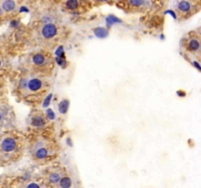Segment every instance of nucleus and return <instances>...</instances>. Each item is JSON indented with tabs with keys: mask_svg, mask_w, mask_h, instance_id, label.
<instances>
[{
	"mask_svg": "<svg viewBox=\"0 0 201 188\" xmlns=\"http://www.w3.org/2000/svg\"><path fill=\"white\" fill-rule=\"evenodd\" d=\"M98 1H106V0H98Z\"/></svg>",
	"mask_w": 201,
	"mask_h": 188,
	"instance_id": "412c9836",
	"label": "nucleus"
},
{
	"mask_svg": "<svg viewBox=\"0 0 201 188\" xmlns=\"http://www.w3.org/2000/svg\"><path fill=\"white\" fill-rule=\"evenodd\" d=\"M1 15H2V9L0 8V16H1Z\"/></svg>",
	"mask_w": 201,
	"mask_h": 188,
	"instance_id": "aec40b11",
	"label": "nucleus"
},
{
	"mask_svg": "<svg viewBox=\"0 0 201 188\" xmlns=\"http://www.w3.org/2000/svg\"><path fill=\"white\" fill-rule=\"evenodd\" d=\"M50 99H51V95H49L48 97H47V99H46V103H44V104H43V107L47 106V105L49 104V101H50Z\"/></svg>",
	"mask_w": 201,
	"mask_h": 188,
	"instance_id": "a211bd4d",
	"label": "nucleus"
},
{
	"mask_svg": "<svg viewBox=\"0 0 201 188\" xmlns=\"http://www.w3.org/2000/svg\"><path fill=\"white\" fill-rule=\"evenodd\" d=\"M61 179V175L59 173H50L48 175V181L51 183V184L54 185H58L59 181Z\"/></svg>",
	"mask_w": 201,
	"mask_h": 188,
	"instance_id": "1a4fd4ad",
	"label": "nucleus"
},
{
	"mask_svg": "<svg viewBox=\"0 0 201 188\" xmlns=\"http://www.w3.org/2000/svg\"><path fill=\"white\" fill-rule=\"evenodd\" d=\"M27 187H39V184H37V183H29L27 185Z\"/></svg>",
	"mask_w": 201,
	"mask_h": 188,
	"instance_id": "f3484780",
	"label": "nucleus"
},
{
	"mask_svg": "<svg viewBox=\"0 0 201 188\" xmlns=\"http://www.w3.org/2000/svg\"><path fill=\"white\" fill-rule=\"evenodd\" d=\"M130 3H131L132 6L139 7V6H142L143 4L145 3V0H130Z\"/></svg>",
	"mask_w": 201,
	"mask_h": 188,
	"instance_id": "2eb2a0df",
	"label": "nucleus"
},
{
	"mask_svg": "<svg viewBox=\"0 0 201 188\" xmlns=\"http://www.w3.org/2000/svg\"><path fill=\"white\" fill-rule=\"evenodd\" d=\"M31 125H33V127H43V125H46V120H45V118L42 116V115H35V116L31 117Z\"/></svg>",
	"mask_w": 201,
	"mask_h": 188,
	"instance_id": "423d86ee",
	"label": "nucleus"
},
{
	"mask_svg": "<svg viewBox=\"0 0 201 188\" xmlns=\"http://www.w3.org/2000/svg\"><path fill=\"white\" fill-rule=\"evenodd\" d=\"M33 154L38 160H42L47 158L51 154L49 148L45 145L44 141H37L33 147Z\"/></svg>",
	"mask_w": 201,
	"mask_h": 188,
	"instance_id": "7ed1b4c3",
	"label": "nucleus"
},
{
	"mask_svg": "<svg viewBox=\"0 0 201 188\" xmlns=\"http://www.w3.org/2000/svg\"><path fill=\"white\" fill-rule=\"evenodd\" d=\"M19 85L24 95H29L37 92L44 87V81L41 77L35 75H28L20 79Z\"/></svg>",
	"mask_w": 201,
	"mask_h": 188,
	"instance_id": "f257e3e1",
	"label": "nucleus"
},
{
	"mask_svg": "<svg viewBox=\"0 0 201 188\" xmlns=\"http://www.w3.org/2000/svg\"><path fill=\"white\" fill-rule=\"evenodd\" d=\"M0 66H1V61H0Z\"/></svg>",
	"mask_w": 201,
	"mask_h": 188,
	"instance_id": "4be33fe9",
	"label": "nucleus"
},
{
	"mask_svg": "<svg viewBox=\"0 0 201 188\" xmlns=\"http://www.w3.org/2000/svg\"><path fill=\"white\" fill-rule=\"evenodd\" d=\"M69 100L67 99H64L60 102V104H59V112H60V114H66L68 111V109H69Z\"/></svg>",
	"mask_w": 201,
	"mask_h": 188,
	"instance_id": "9b49d317",
	"label": "nucleus"
},
{
	"mask_svg": "<svg viewBox=\"0 0 201 188\" xmlns=\"http://www.w3.org/2000/svg\"><path fill=\"white\" fill-rule=\"evenodd\" d=\"M16 146H17V142L14 138H11V137L5 138L1 143V149L6 153L13 152L16 149Z\"/></svg>",
	"mask_w": 201,
	"mask_h": 188,
	"instance_id": "39448f33",
	"label": "nucleus"
},
{
	"mask_svg": "<svg viewBox=\"0 0 201 188\" xmlns=\"http://www.w3.org/2000/svg\"><path fill=\"white\" fill-rule=\"evenodd\" d=\"M199 47H200V44L196 39H192L189 41V43H188L189 50H191V51H196V50L199 49Z\"/></svg>",
	"mask_w": 201,
	"mask_h": 188,
	"instance_id": "f8f14e48",
	"label": "nucleus"
},
{
	"mask_svg": "<svg viewBox=\"0 0 201 188\" xmlns=\"http://www.w3.org/2000/svg\"><path fill=\"white\" fill-rule=\"evenodd\" d=\"M73 182H72V179L70 177H61L60 181L58 183V186L59 187H62V188H69L72 186Z\"/></svg>",
	"mask_w": 201,
	"mask_h": 188,
	"instance_id": "9d476101",
	"label": "nucleus"
},
{
	"mask_svg": "<svg viewBox=\"0 0 201 188\" xmlns=\"http://www.w3.org/2000/svg\"><path fill=\"white\" fill-rule=\"evenodd\" d=\"M41 35L43 38L45 39H50V38H53L54 36H56L57 34V27L54 24L48 23V24L44 25L41 29Z\"/></svg>",
	"mask_w": 201,
	"mask_h": 188,
	"instance_id": "20e7f679",
	"label": "nucleus"
},
{
	"mask_svg": "<svg viewBox=\"0 0 201 188\" xmlns=\"http://www.w3.org/2000/svg\"><path fill=\"white\" fill-rule=\"evenodd\" d=\"M16 8V3L14 0H6L4 1L3 5H2V9L6 12H12L13 10H15Z\"/></svg>",
	"mask_w": 201,
	"mask_h": 188,
	"instance_id": "6e6552de",
	"label": "nucleus"
},
{
	"mask_svg": "<svg viewBox=\"0 0 201 188\" xmlns=\"http://www.w3.org/2000/svg\"><path fill=\"white\" fill-rule=\"evenodd\" d=\"M15 116L12 108L8 105H0V125L3 127H11L14 125Z\"/></svg>",
	"mask_w": 201,
	"mask_h": 188,
	"instance_id": "f03ea898",
	"label": "nucleus"
},
{
	"mask_svg": "<svg viewBox=\"0 0 201 188\" xmlns=\"http://www.w3.org/2000/svg\"><path fill=\"white\" fill-rule=\"evenodd\" d=\"M66 5H67L68 8L71 9V10H75V9L77 8L79 3H77V0H68Z\"/></svg>",
	"mask_w": 201,
	"mask_h": 188,
	"instance_id": "4468645a",
	"label": "nucleus"
},
{
	"mask_svg": "<svg viewBox=\"0 0 201 188\" xmlns=\"http://www.w3.org/2000/svg\"><path fill=\"white\" fill-rule=\"evenodd\" d=\"M22 11H25V12H28V9H26V7H22L21 12H22Z\"/></svg>",
	"mask_w": 201,
	"mask_h": 188,
	"instance_id": "6ab92c4d",
	"label": "nucleus"
},
{
	"mask_svg": "<svg viewBox=\"0 0 201 188\" xmlns=\"http://www.w3.org/2000/svg\"><path fill=\"white\" fill-rule=\"evenodd\" d=\"M47 118H49V119H54L55 118V115H54V113L50 109L47 110Z\"/></svg>",
	"mask_w": 201,
	"mask_h": 188,
	"instance_id": "dca6fc26",
	"label": "nucleus"
},
{
	"mask_svg": "<svg viewBox=\"0 0 201 188\" xmlns=\"http://www.w3.org/2000/svg\"><path fill=\"white\" fill-rule=\"evenodd\" d=\"M46 61H47L46 57H45L43 54H40V53L35 54L33 57H31V62L36 66H43L45 63H46Z\"/></svg>",
	"mask_w": 201,
	"mask_h": 188,
	"instance_id": "0eeeda50",
	"label": "nucleus"
},
{
	"mask_svg": "<svg viewBox=\"0 0 201 188\" xmlns=\"http://www.w3.org/2000/svg\"><path fill=\"white\" fill-rule=\"evenodd\" d=\"M179 9L180 11H182V12H187L190 9V4L187 1H182L179 4Z\"/></svg>",
	"mask_w": 201,
	"mask_h": 188,
	"instance_id": "ddd939ff",
	"label": "nucleus"
}]
</instances>
